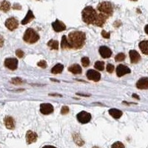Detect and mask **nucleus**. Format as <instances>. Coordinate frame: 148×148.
Returning <instances> with one entry per match:
<instances>
[{
  "label": "nucleus",
  "instance_id": "1",
  "mask_svg": "<svg viewBox=\"0 0 148 148\" xmlns=\"http://www.w3.org/2000/svg\"><path fill=\"white\" fill-rule=\"evenodd\" d=\"M67 38L71 49H81L85 42L86 35L82 31L76 30L70 33Z\"/></svg>",
  "mask_w": 148,
  "mask_h": 148
},
{
  "label": "nucleus",
  "instance_id": "2",
  "mask_svg": "<svg viewBox=\"0 0 148 148\" xmlns=\"http://www.w3.org/2000/svg\"><path fill=\"white\" fill-rule=\"evenodd\" d=\"M97 12L91 6H87L82 12V17L84 23L88 25H93L97 17Z\"/></svg>",
  "mask_w": 148,
  "mask_h": 148
},
{
  "label": "nucleus",
  "instance_id": "3",
  "mask_svg": "<svg viewBox=\"0 0 148 148\" xmlns=\"http://www.w3.org/2000/svg\"><path fill=\"white\" fill-rule=\"evenodd\" d=\"M39 35L33 28H27L23 36L24 41L29 44H34L38 42L39 39Z\"/></svg>",
  "mask_w": 148,
  "mask_h": 148
},
{
  "label": "nucleus",
  "instance_id": "4",
  "mask_svg": "<svg viewBox=\"0 0 148 148\" xmlns=\"http://www.w3.org/2000/svg\"><path fill=\"white\" fill-rule=\"evenodd\" d=\"M97 10L101 13L104 14L108 17L111 16L113 14V5L109 2H101L97 5Z\"/></svg>",
  "mask_w": 148,
  "mask_h": 148
},
{
  "label": "nucleus",
  "instance_id": "5",
  "mask_svg": "<svg viewBox=\"0 0 148 148\" xmlns=\"http://www.w3.org/2000/svg\"><path fill=\"white\" fill-rule=\"evenodd\" d=\"M77 119L82 124H87L91 120V115L86 111H81L78 113Z\"/></svg>",
  "mask_w": 148,
  "mask_h": 148
},
{
  "label": "nucleus",
  "instance_id": "6",
  "mask_svg": "<svg viewBox=\"0 0 148 148\" xmlns=\"http://www.w3.org/2000/svg\"><path fill=\"white\" fill-rule=\"evenodd\" d=\"M5 25L8 30L13 31V30H16L18 27V22L16 18H14V17H10V18H8L7 20L5 21Z\"/></svg>",
  "mask_w": 148,
  "mask_h": 148
},
{
  "label": "nucleus",
  "instance_id": "7",
  "mask_svg": "<svg viewBox=\"0 0 148 148\" xmlns=\"http://www.w3.org/2000/svg\"><path fill=\"white\" fill-rule=\"evenodd\" d=\"M5 66L11 71H15L18 67V60L15 58H8L5 60Z\"/></svg>",
  "mask_w": 148,
  "mask_h": 148
},
{
  "label": "nucleus",
  "instance_id": "8",
  "mask_svg": "<svg viewBox=\"0 0 148 148\" xmlns=\"http://www.w3.org/2000/svg\"><path fill=\"white\" fill-rule=\"evenodd\" d=\"M86 76L88 77V79L89 80L93 82H99L101 79V74L98 71H94V70H89L88 71L87 73H86Z\"/></svg>",
  "mask_w": 148,
  "mask_h": 148
},
{
  "label": "nucleus",
  "instance_id": "9",
  "mask_svg": "<svg viewBox=\"0 0 148 148\" xmlns=\"http://www.w3.org/2000/svg\"><path fill=\"white\" fill-rule=\"evenodd\" d=\"M130 73H131L130 69L124 64H119L116 67V75L119 77H121V76H125L126 74Z\"/></svg>",
  "mask_w": 148,
  "mask_h": 148
},
{
  "label": "nucleus",
  "instance_id": "10",
  "mask_svg": "<svg viewBox=\"0 0 148 148\" xmlns=\"http://www.w3.org/2000/svg\"><path fill=\"white\" fill-rule=\"evenodd\" d=\"M40 112L44 115H49L53 112V106L49 103H43L40 105Z\"/></svg>",
  "mask_w": 148,
  "mask_h": 148
},
{
  "label": "nucleus",
  "instance_id": "11",
  "mask_svg": "<svg viewBox=\"0 0 148 148\" xmlns=\"http://www.w3.org/2000/svg\"><path fill=\"white\" fill-rule=\"evenodd\" d=\"M108 18V17L107 16H105L103 14H98L97 17H96V19L94 22V25L98 26V27H103V25H104V23L106 22L107 19Z\"/></svg>",
  "mask_w": 148,
  "mask_h": 148
},
{
  "label": "nucleus",
  "instance_id": "12",
  "mask_svg": "<svg viewBox=\"0 0 148 148\" xmlns=\"http://www.w3.org/2000/svg\"><path fill=\"white\" fill-rule=\"evenodd\" d=\"M52 27L56 32H62L63 30H66V25L62 21L56 19L55 22L52 23Z\"/></svg>",
  "mask_w": 148,
  "mask_h": 148
},
{
  "label": "nucleus",
  "instance_id": "13",
  "mask_svg": "<svg viewBox=\"0 0 148 148\" xmlns=\"http://www.w3.org/2000/svg\"><path fill=\"white\" fill-rule=\"evenodd\" d=\"M99 51L101 57L104 59H108L112 56V51L107 46H101Z\"/></svg>",
  "mask_w": 148,
  "mask_h": 148
},
{
  "label": "nucleus",
  "instance_id": "14",
  "mask_svg": "<svg viewBox=\"0 0 148 148\" xmlns=\"http://www.w3.org/2000/svg\"><path fill=\"white\" fill-rule=\"evenodd\" d=\"M38 136L35 132H33L31 130H28L26 133V141H27V145L34 143L37 141Z\"/></svg>",
  "mask_w": 148,
  "mask_h": 148
},
{
  "label": "nucleus",
  "instance_id": "15",
  "mask_svg": "<svg viewBox=\"0 0 148 148\" xmlns=\"http://www.w3.org/2000/svg\"><path fill=\"white\" fill-rule=\"evenodd\" d=\"M130 58V62L132 64H136L141 60V56L140 54L135 50H131L129 52Z\"/></svg>",
  "mask_w": 148,
  "mask_h": 148
},
{
  "label": "nucleus",
  "instance_id": "16",
  "mask_svg": "<svg viewBox=\"0 0 148 148\" xmlns=\"http://www.w3.org/2000/svg\"><path fill=\"white\" fill-rule=\"evenodd\" d=\"M137 88L140 90H147L148 89V78L143 77L140 79L136 83Z\"/></svg>",
  "mask_w": 148,
  "mask_h": 148
},
{
  "label": "nucleus",
  "instance_id": "17",
  "mask_svg": "<svg viewBox=\"0 0 148 148\" xmlns=\"http://www.w3.org/2000/svg\"><path fill=\"white\" fill-rule=\"evenodd\" d=\"M4 123H5V127L9 130H14L15 127V122H14V119L11 116H6L4 119Z\"/></svg>",
  "mask_w": 148,
  "mask_h": 148
},
{
  "label": "nucleus",
  "instance_id": "18",
  "mask_svg": "<svg viewBox=\"0 0 148 148\" xmlns=\"http://www.w3.org/2000/svg\"><path fill=\"white\" fill-rule=\"evenodd\" d=\"M109 113L112 117H113L116 119H119L121 118V116L123 114L122 111L116 109V108H112V109L109 110Z\"/></svg>",
  "mask_w": 148,
  "mask_h": 148
},
{
  "label": "nucleus",
  "instance_id": "19",
  "mask_svg": "<svg viewBox=\"0 0 148 148\" xmlns=\"http://www.w3.org/2000/svg\"><path fill=\"white\" fill-rule=\"evenodd\" d=\"M35 16H34V14H33L32 10H29L27 13V15L25 16V17L24 18L23 20L22 21V25H26V24L30 22L33 19H34Z\"/></svg>",
  "mask_w": 148,
  "mask_h": 148
},
{
  "label": "nucleus",
  "instance_id": "20",
  "mask_svg": "<svg viewBox=\"0 0 148 148\" xmlns=\"http://www.w3.org/2000/svg\"><path fill=\"white\" fill-rule=\"evenodd\" d=\"M68 71L70 72L73 73V74H80L82 73V67L81 66L78 64H74L73 65H71V67H68Z\"/></svg>",
  "mask_w": 148,
  "mask_h": 148
},
{
  "label": "nucleus",
  "instance_id": "21",
  "mask_svg": "<svg viewBox=\"0 0 148 148\" xmlns=\"http://www.w3.org/2000/svg\"><path fill=\"white\" fill-rule=\"evenodd\" d=\"M139 48L142 53L145 54V55H148V40L142 41L138 45Z\"/></svg>",
  "mask_w": 148,
  "mask_h": 148
},
{
  "label": "nucleus",
  "instance_id": "22",
  "mask_svg": "<svg viewBox=\"0 0 148 148\" xmlns=\"http://www.w3.org/2000/svg\"><path fill=\"white\" fill-rule=\"evenodd\" d=\"M10 9V2L6 1V0H4L2 1V2H0V10H2V11L6 12L9 11Z\"/></svg>",
  "mask_w": 148,
  "mask_h": 148
},
{
  "label": "nucleus",
  "instance_id": "23",
  "mask_svg": "<svg viewBox=\"0 0 148 148\" xmlns=\"http://www.w3.org/2000/svg\"><path fill=\"white\" fill-rule=\"evenodd\" d=\"M64 70V65L62 64H56L51 70V73L53 74H59L62 72Z\"/></svg>",
  "mask_w": 148,
  "mask_h": 148
},
{
  "label": "nucleus",
  "instance_id": "24",
  "mask_svg": "<svg viewBox=\"0 0 148 148\" xmlns=\"http://www.w3.org/2000/svg\"><path fill=\"white\" fill-rule=\"evenodd\" d=\"M61 47L62 49H71L70 45L67 41V38L66 36H63L62 42H61Z\"/></svg>",
  "mask_w": 148,
  "mask_h": 148
},
{
  "label": "nucleus",
  "instance_id": "25",
  "mask_svg": "<svg viewBox=\"0 0 148 148\" xmlns=\"http://www.w3.org/2000/svg\"><path fill=\"white\" fill-rule=\"evenodd\" d=\"M47 45H48V47H51L52 50H58V48H59V42H58V41L51 39V40L47 42Z\"/></svg>",
  "mask_w": 148,
  "mask_h": 148
},
{
  "label": "nucleus",
  "instance_id": "26",
  "mask_svg": "<svg viewBox=\"0 0 148 148\" xmlns=\"http://www.w3.org/2000/svg\"><path fill=\"white\" fill-rule=\"evenodd\" d=\"M73 140L74 141H75V143H76V145H79V146H82V145L84 144V141L82 139L80 136H79V134H77V133L73 135Z\"/></svg>",
  "mask_w": 148,
  "mask_h": 148
},
{
  "label": "nucleus",
  "instance_id": "27",
  "mask_svg": "<svg viewBox=\"0 0 148 148\" xmlns=\"http://www.w3.org/2000/svg\"><path fill=\"white\" fill-rule=\"evenodd\" d=\"M95 68L98 71H104V62H101V61H98L95 63V65H94Z\"/></svg>",
  "mask_w": 148,
  "mask_h": 148
},
{
  "label": "nucleus",
  "instance_id": "28",
  "mask_svg": "<svg viewBox=\"0 0 148 148\" xmlns=\"http://www.w3.org/2000/svg\"><path fill=\"white\" fill-rule=\"evenodd\" d=\"M126 58V56H125V53H119L118 55L116 56V57H115V60L116 62H122L124 61Z\"/></svg>",
  "mask_w": 148,
  "mask_h": 148
},
{
  "label": "nucleus",
  "instance_id": "29",
  "mask_svg": "<svg viewBox=\"0 0 148 148\" xmlns=\"http://www.w3.org/2000/svg\"><path fill=\"white\" fill-rule=\"evenodd\" d=\"M111 148H125V145L121 143V141H116L114 144L112 145Z\"/></svg>",
  "mask_w": 148,
  "mask_h": 148
},
{
  "label": "nucleus",
  "instance_id": "30",
  "mask_svg": "<svg viewBox=\"0 0 148 148\" xmlns=\"http://www.w3.org/2000/svg\"><path fill=\"white\" fill-rule=\"evenodd\" d=\"M82 64L83 67H88L90 64V59L88 57H83L82 59Z\"/></svg>",
  "mask_w": 148,
  "mask_h": 148
},
{
  "label": "nucleus",
  "instance_id": "31",
  "mask_svg": "<svg viewBox=\"0 0 148 148\" xmlns=\"http://www.w3.org/2000/svg\"><path fill=\"white\" fill-rule=\"evenodd\" d=\"M11 83L14 84H20L23 83V81H22V79L21 78H13L11 80Z\"/></svg>",
  "mask_w": 148,
  "mask_h": 148
},
{
  "label": "nucleus",
  "instance_id": "32",
  "mask_svg": "<svg viewBox=\"0 0 148 148\" xmlns=\"http://www.w3.org/2000/svg\"><path fill=\"white\" fill-rule=\"evenodd\" d=\"M69 111H70V109L68 107L63 106L62 108V110H61V113H62V115H66L69 113Z\"/></svg>",
  "mask_w": 148,
  "mask_h": 148
},
{
  "label": "nucleus",
  "instance_id": "33",
  "mask_svg": "<svg viewBox=\"0 0 148 148\" xmlns=\"http://www.w3.org/2000/svg\"><path fill=\"white\" fill-rule=\"evenodd\" d=\"M37 65L39 66V67H42V68H46L47 66V62H46L45 61L42 60V61H40L39 62L37 63Z\"/></svg>",
  "mask_w": 148,
  "mask_h": 148
},
{
  "label": "nucleus",
  "instance_id": "34",
  "mask_svg": "<svg viewBox=\"0 0 148 148\" xmlns=\"http://www.w3.org/2000/svg\"><path fill=\"white\" fill-rule=\"evenodd\" d=\"M16 55L18 58H23L24 55H25V53L23 52V51L20 50V49H18V50H16Z\"/></svg>",
  "mask_w": 148,
  "mask_h": 148
},
{
  "label": "nucleus",
  "instance_id": "35",
  "mask_svg": "<svg viewBox=\"0 0 148 148\" xmlns=\"http://www.w3.org/2000/svg\"><path fill=\"white\" fill-rule=\"evenodd\" d=\"M107 71L109 73H112L113 71H114V66H113V64H108V65H107Z\"/></svg>",
  "mask_w": 148,
  "mask_h": 148
},
{
  "label": "nucleus",
  "instance_id": "36",
  "mask_svg": "<svg viewBox=\"0 0 148 148\" xmlns=\"http://www.w3.org/2000/svg\"><path fill=\"white\" fill-rule=\"evenodd\" d=\"M101 36H102L104 38H105V39H109L110 36V33L107 32L105 30H102V31H101Z\"/></svg>",
  "mask_w": 148,
  "mask_h": 148
},
{
  "label": "nucleus",
  "instance_id": "37",
  "mask_svg": "<svg viewBox=\"0 0 148 148\" xmlns=\"http://www.w3.org/2000/svg\"><path fill=\"white\" fill-rule=\"evenodd\" d=\"M4 42H5V40H4L3 36H0V47H2V46H3Z\"/></svg>",
  "mask_w": 148,
  "mask_h": 148
},
{
  "label": "nucleus",
  "instance_id": "38",
  "mask_svg": "<svg viewBox=\"0 0 148 148\" xmlns=\"http://www.w3.org/2000/svg\"><path fill=\"white\" fill-rule=\"evenodd\" d=\"M42 148H56L54 146H51V145H46V146H44Z\"/></svg>",
  "mask_w": 148,
  "mask_h": 148
},
{
  "label": "nucleus",
  "instance_id": "39",
  "mask_svg": "<svg viewBox=\"0 0 148 148\" xmlns=\"http://www.w3.org/2000/svg\"><path fill=\"white\" fill-rule=\"evenodd\" d=\"M145 33H146V34L148 35V25H147L145 26Z\"/></svg>",
  "mask_w": 148,
  "mask_h": 148
},
{
  "label": "nucleus",
  "instance_id": "40",
  "mask_svg": "<svg viewBox=\"0 0 148 148\" xmlns=\"http://www.w3.org/2000/svg\"><path fill=\"white\" fill-rule=\"evenodd\" d=\"M50 96H60V97H62V95H59V94H49Z\"/></svg>",
  "mask_w": 148,
  "mask_h": 148
},
{
  "label": "nucleus",
  "instance_id": "41",
  "mask_svg": "<svg viewBox=\"0 0 148 148\" xmlns=\"http://www.w3.org/2000/svg\"><path fill=\"white\" fill-rule=\"evenodd\" d=\"M133 97H134V98H136V99H139V98L138 97V96H137V95L133 94Z\"/></svg>",
  "mask_w": 148,
  "mask_h": 148
},
{
  "label": "nucleus",
  "instance_id": "42",
  "mask_svg": "<svg viewBox=\"0 0 148 148\" xmlns=\"http://www.w3.org/2000/svg\"><path fill=\"white\" fill-rule=\"evenodd\" d=\"M130 1H133V2H136L138 0H130Z\"/></svg>",
  "mask_w": 148,
  "mask_h": 148
},
{
  "label": "nucleus",
  "instance_id": "43",
  "mask_svg": "<svg viewBox=\"0 0 148 148\" xmlns=\"http://www.w3.org/2000/svg\"><path fill=\"white\" fill-rule=\"evenodd\" d=\"M92 148H99V147H96V146H95V147H92Z\"/></svg>",
  "mask_w": 148,
  "mask_h": 148
}]
</instances>
